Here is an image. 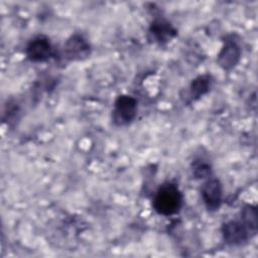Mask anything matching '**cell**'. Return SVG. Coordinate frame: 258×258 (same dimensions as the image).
<instances>
[{
    "instance_id": "7",
    "label": "cell",
    "mask_w": 258,
    "mask_h": 258,
    "mask_svg": "<svg viewBox=\"0 0 258 258\" xmlns=\"http://www.w3.org/2000/svg\"><path fill=\"white\" fill-rule=\"evenodd\" d=\"M241 48L233 39L225 40V43L218 54V63L226 71L232 70L240 60Z\"/></svg>"
},
{
    "instance_id": "8",
    "label": "cell",
    "mask_w": 258,
    "mask_h": 258,
    "mask_svg": "<svg viewBox=\"0 0 258 258\" xmlns=\"http://www.w3.org/2000/svg\"><path fill=\"white\" fill-rule=\"evenodd\" d=\"M149 34L153 41L165 43L175 36L176 30L171 26L170 23L161 19L152 22L149 28Z\"/></svg>"
},
{
    "instance_id": "11",
    "label": "cell",
    "mask_w": 258,
    "mask_h": 258,
    "mask_svg": "<svg viewBox=\"0 0 258 258\" xmlns=\"http://www.w3.org/2000/svg\"><path fill=\"white\" fill-rule=\"evenodd\" d=\"M212 169H211V165L203 162V163H199L195 166L194 168V175L197 178H206L209 177L211 175Z\"/></svg>"
},
{
    "instance_id": "10",
    "label": "cell",
    "mask_w": 258,
    "mask_h": 258,
    "mask_svg": "<svg viewBox=\"0 0 258 258\" xmlns=\"http://www.w3.org/2000/svg\"><path fill=\"white\" fill-rule=\"evenodd\" d=\"M241 222L246 226L249 233L255 235L257 232V212L255 207L246 206L241 211Z\"/></svg>"
},
{
    "instance_id": "1",
    "label": "cell",
    "mask_w": 258,
    "mask_h": 258,
    "mask_svg": "<svg viewBox=\"0 0 258 258\" xmlns=\"http://www.w3.org/2000/svg\"><path fill=\"white\" fill-rule=\"evenodd\" d=\"M182 194L178 187L171 182L162 184L153 198L155 212L162 216H172L179 212L182 207Z\"/></svg>"
},
{
    "instance_id": "9",
    "label": "cell",
    "mask_w": 258,
    "mask_h": 258,
    "mask_svg": "<svg viewBox=\"0 0 258 258\" xmlns=\"http://www.w3.org/2000/svg\"><path fill=\"white\" fill-rule=\"evenodd\" d=\"M211 77L209 75H203L192 80L189 86V94L192 100H198L210 91L211 88Z\"/></svg>"
},
{
    "instance_id": "4",
    "label": "cell",
    "mask_w": 258,
    "mask_h": 258,
    "mask_svg": "<svg viewBox=\"0 0 258 258\" xmlns=\"http://www.w3.org/2000/svg\"><path fill=\"white\" fill-rule=\"evenodd\" d=\"M64 56L70 60H82L91 53V45L80 34L72 35L63 45Z\"/></svg>"
},
{
    "instance_id": "5",
    "label": "cell",
    "mask_w": 258,
    "mask_h": 258,
    "mask_svg": "<svg viewBox=\"0 0 258 258\" xmlns=\"http://www.w3.org/2000/svg\"><path fill=\"white\" fill-rule=\"evenodd\" d=\"M224 240L231 246H239L248 241L250 233L246 226L240 221H229L222 227Z\"/></svg>"
},
{
    "instance_id": "3",
    "label": "cell",
    "mask_w": 258,
    "mask_h": 258,
    "mask_svg": "<svg viewBox=\"0 0 258 258\" xmlns=\"http://www.w3.org/2000/svg\"><path fill=\"white\" fill-rule=\"evenodd\" d=\"M201 195L208 211H218L222 205L223 200V186L221 181L216 177L209 178L203 184Z\"/></svg>"
},
{
    "instance_id": "2",
    "label": "cell",
    "mask_w": 258,
    "mask_h": 258,
    "mask_svg": "<svg viewBox=\"0 0 258 258\" xmlns=\"http://www.w3.org/2000/svg\"><path fill=\"white\" fill-rule=\"evenodd\" d=\"M137 115V101L128 95L119 96L115 103L112 114L113 122L117 126H126L130 124Z\"/></svg>"
},
{
    "instance_id": "6",
    "label": "cell",
    "mask_w": 258,
    "mask_h": 258,
    "mask_svg": "<svg viewBox=\"0 0 258 258\" xmlns=\"http://www.w3.org/2000/svg\"><path fill=\"white\" fill-rule=\"evenodd\" d=\"M26 55L34 62L47 60L52 55V46L49 39L43 35L34 37L26 46Z\"/></svg>"
}]
</instances>
